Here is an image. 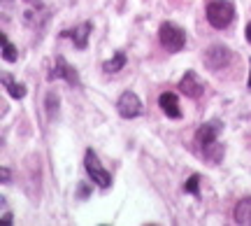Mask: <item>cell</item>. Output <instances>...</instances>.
I'll return each instance as SVG.
<instances>
[{
  "label": "cell",
  "instance_id": "obj_6",
  "mask_svg": "<svg viewBox=\"0 0 251 226\" xmlns=\"http://www.w3.org/2000/svg\"><path fill=\"white\" fill-rule=\"evenodd\" d=\"M49 80H65L70 86H81L77 70H75V68H72V65L63 58V56H56L54 70H51V75H49Z\"/></svg>",
  "mask_w": 251,
  "mask_h": 226
},
{
  "label": "cell",
  "instance_id": "obj_19",
  "mask_svg": "<svg viewBox=\"0 0 251 226\" xmlns=\"http://www.w3.org/2000/svg\"><path fill=\"white\" fill-rule=\"evenodd\" d=\"M249 68H251V58H249ZM249 89H251V73H249Z\"/></svg>",
  "mask_w": 251,
  "mask_h": 226
},
{
  "label": "cell",
  "instance_id": "obj_18",
  "mask_svg": "<svg viewBox=\"0 0 251 226\" xmlns=\"http://www.w3.org/2000/svg\"><path fill=\"white\" fill-rule=\"evenodd\" d=\"M2 182H9V170L7 168H2Z\"/></svg>",
  "mask_w": 251,
  "mask_h": 226
},
{
  "label": "cell",
  "instance_id": "obj_10",
  "mask_svg": "<svg viewBox=\"0 0 251 226\" xmlns=\"http://www.w3.org/2000/svg\"><path fill=\"white\" fill-rule=\"evenodd\" d=\"M91 30H93V24H91V21H84L81 26L72 28V30H68V33H63V37H72V42H75L77 49H86Z\"/></svg>",
  "mask_w": 251,
  "mask_h": 226
},
{
  "label": "cell",
  "instance_id": "obj_11",
  "mask_svg": "<svg viewBox=\"0 0 251 226\" xmlns=\"http://www.w3.org/2000/svg\"><path fill=\"white\" fill-rule=\"evenodd\" d=\"M233 217L237 224H247L251 226V198H242L237 205H235Z\"/></svg>",
  "mask_w": 251,
  "mask_h": 226
},
{
  "label": "cell",
  "instance_id": "obj_17",
  "mask_svg": "<svg viewBox=\"0 0 251 226\" xmlns=\"http://www.w3.org/2000/svg\"><path fill=\"white\" fill-rule=\"evenodd\" d=\"M2 222H5V224H12V215H9V212H5V215H2Z\"/></svg>",
  "mask_w": 251,
  "mask_h": 226
},
{
  "label": "cell",
  "instance_id": "obj_2",
  "mask_svg": "<svg viewBox=\"0 0 251 226\" xmlns=\"http://www.w3.org/2000/svg\"><path fill=\"white\" fill-rule=\"evenodd\" d=\"M235 19V5L230 0H209L207 2V21L214 28H228Z\"/></svg>",
  "mask_w": 251,
  "mask_h": 226
},
{
  "label": "cell",
  "instance_id": "obj_16",
  "mask_svg": "<svg viewBox=\"0 0 251 226\" xmlns=\"http://www.w3.org/2000/svg\"><path fill=\"white\" fill-rule=\"evenodd\" d=\"M244 33H247V40H249V45H251V21L247 24V30H244Z\"/></svg>",
  "mask_w": 251,
  "mask_h": 226
},
{
  "label": "cell",
  "instance_id": "obj_3",
  "mask_svg": "<svg viewBox=\"0 0 251 226\" xmlns=\"http://www.w3.org/2000/svg\"><path fill=\"white\" fill-rule=\"evenodd\" d=\"M158 40H161V45L165 47L170 54H177V52H181V49L186 47V33H184V28H179L177 24H170V21L161 24V28H158Z\"/></svg>",
  "mask_w": 251,
  "mask_h": 226
},
{
  "label": "cell",
  "instance_id": "obj_1",
  "mask_svg": "<svg viewBox=\"0 0 251 226\" xmlns=\"http://www.w3.org/2000/svg\"><path fill=\"white\" fill-rule=\"evenodd\" d=\"M219 133H221V121H207L198 128V145L202 149V156L212 163H219L224 159V147L219 145Z\"/></svg>",
  "mask_w": 251,
  "mask_h": 226
},
{
  "label": "cell",
  "instance_id": "obj_4",
  "mask_svg": "<svg viewBox=\"0 0 251 226\" xmlns=\"http://www.w3.org/2000/svg\"><path fill=\"white\" fill-rule=\"evenodd\" d=\"M84 168H86V172H89V177L93 180V184H96V187H100V189H107L109 184H112V175L102 168V163H100V159L96 156V152H93V149H89V152H86V156H84Z\"/></svg>",
  "mask_w": 251,
  "mask_h": 226
},
{
  "label": "cell",
  "instance_id": "obj_8",
  "mask_svg": "<svg viewBox=\"0 0 251 226\" xmlns=\"http://www.w3.org/2000/svg\"><path fill=\"white\" fill-rule=\"evenodd\" d=\"M179 91L181 93H186L188 98H200L202 96V91H205V82L200 80L193 70H188L179 82Z\"/></svg>",
  "mask_w": 251,
  "mask_h": 226
},
{
  "label": "cell",
  "instance_id": "obj_9",
  "mask_svg": "<svg viewBox=\"0 0 251 226\" xmlns=\"http://www.w3.org/2000/svg\"><path fill=\"white\" fill-rule=\"evenodd\" d=\"M158 105H161V110L170 119H181V108H179V98H177V93H172V91L161 93V96H158Z\"/></svg>",
  "mask_w": 251,
  "mask_h": 226
},
{
  "label": "cell",
  "instance_id": "obj_12",
  "mask_svg": "<svg viewBox=\"0 0 251 226\" xmlns=\"http://www.w3.org/2000/svg\"><path fill=\"white\" fill-rule=\"evenodd\" d=\"M2 86L7 89V93L12 96V98H24V96H26V86L12 80V75H9V73L2 75Z\"/></svg>",
  "mask_w": 251,
  "mask_h": 226
},
{
  "label": "cell",
  "instance_id": "obj_7",
  "mask_svg": "<svg viewBox=\"0 0 251 226\" xmlns=\"http://www.w3.org/2000/svg\"><path fill=\"white\" fill-rule=\"evenodd\" d=\"M117 110L124 119H135L142 114V103H140V98L135 96L133 91H126V93H121V98H119Z\"/></svg>",
  "mask_w": 251,
  "mask_h": 226
},
{
  "label": "cell",
  "instance_id": "obj_5",
  "mask_svg": "<svg viewBox=\"0 0 251 226\" xmlns=\"http://www.w3.org/2000/svg\"><path fill=\"white\" fill-rule=\"evenodd\" d=\"M230 58H233V52L224 45H214L205 52V65L209 70H224L230 63Z\"/></svg>",
  "mask_w": 251,
  "mask_h": 226
},
{
  "label": "cell",
  "instance_id": "obj_15",
  "mask_svg": "<svg viewBox=\"0 0 251 226\" xmlns=\"http://www.w3.org/2000/svg\"><path fill=\"white\" fill-rule=\"evenodd\" d=\"M198 184H200V175H191V177H188V182L184 184V191L193 194V196H200V189H198Z\"/></svg>",
  "mask_w": 251,
  "mask_h": 226
},
{
  "label": "cell",
  "instance_id": "obj_14",
  "mask_svg": "<svg viewBox=\"0 0 251 226\" xmlns=\"http://www.w3.org/2000/svg\"><path fill=\"white\" fill-rule=\"evenodd\" d=\"M0 45H2V58H5L7 63H14V61H17V49H14V45L7 40V35H0Z\"/></svg>",
  "mask_w": 251,
  "mask_h": 226
},
{
  "label": "cell",
  "instance_id": "obj_13",
  "mask_svg": "<svg viewBox=\"0 0 251 226\" xmlns=\"http://www.w3.org/2000/svg\"><path fill=\"white\" fill-rule=\"evenodd\" d=\"M124 65H126V54L124 52H119V54H114L109 61L102 63V70H105V73H119Z\"/></svg>",
  "mask_w": 251,
  "mask_h": 226
}]
</instances>
